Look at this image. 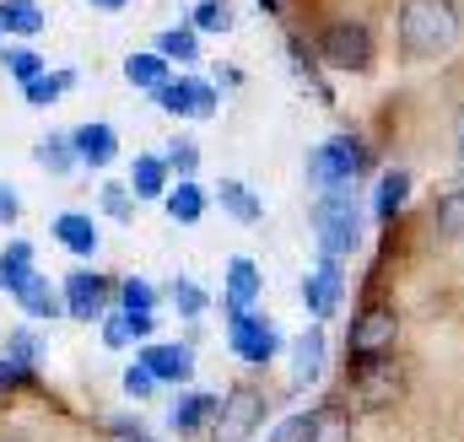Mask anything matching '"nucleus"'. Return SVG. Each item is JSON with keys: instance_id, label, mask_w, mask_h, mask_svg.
<instances>
[{"instance_id": "21", "label": "nucleus", "mask_w": 464, "mask_h": 442, "mask_svg": "<svg viewBox=\"0 0 464 442\" xmlns=\"http://www.w3.org/2000/svg\"><path fill=\"white\" fill-rule=\"evenodd\" d=\"M162 206H168V216H173V221H200L206 195H200L189 178H179V189H168V195H162Z\"/></svg>"}, {"instance_id": "22", "label": "nucleus", "mask_w": 464, "mask_h": 442, "mask_svg": "<svg viewBox=\"0 0 464 442\" xmlns=\"http://www.w3.org/2000/svg\"><path fill=\"white\" fill-rule=\"evenodd\" d=\"M130 184H135V200H157V195H162V184H168V168H162L157 157H135Z\"/></svg>"}, {"instance_id": "1", "label": "nucleus", "mask_w": 464, "mask_h": 442, "mask_svg": "<svg viewBox=\"0 0 464 442\" xmlns=\"http://www.w3.org/2000/svg\"><path fill=\"white\" fill-rule=\"evenodd\" d=\"M459 38V5L454 0H405L400 5V43L416 60L449 54Z\"/></svg>"}, {"instance_id": "33", "label": "nucleus", "mask_w": 464, "mask_h": 442, "mask_svg": "<svg viewBox=\"0 0 464 442\" xmlns=\"http://www.w3.org/2000/svg\"><path fill=\"white\" fill-rule=\"evenodd\" d=\"M5 71L27 87V82H38V76H44V60H38L33 49H5Z\"/></svg>"}, {"instance_id": "45", "label": "nucleus", "mask_w": 464, "mask_h": 442, "mask_svg": "<svg viewBox=\"0 0 464 442\" xmlns=\"http://www.w3.org/2000/svg\"><path fill=\"white\" fill-rule=\"evenodd\" d=\"M459 162H464V157H459Z\"/></svg>"}, {"instance_id": "35", "label": "nucleus", "mask_w": 464, "mask_h": 442, "mask_svg": "<svg viewBox=\"0 0 464 442\" xmlns=\"http://www.w3.org/2000/svg\"><path fill=\"white\" fill-rule=\"evenodd\" d=\"M195 162H200V146H195V140H173V146H168V168H173V173H184V178H189V173H195Z\"/></svg>"}, {"instance_id": "24", "label": "nucleus", "mask_w": 464, "mask_h": 442, "mask_svg": "<svg viewBox=\"0 0 464 442\" xmlns=\"http://www.w3.org/2000/svg\"><path fill=\"white\" fill-rule=\"evenodd\" d=\"M432 221H438V232H443L449 243H464V189H449V195L438 200Z\"/></svg>"}, {"instance_id": "16", "label": "nucleus", "mask_w": 464, "mask_h": 442, "mask_svg": "<svg viewBox=\"0 0 464 442\" xmlns=\"http://www.w3.org/2000/svg\"><path fill=\"white\" fill-rule=\"evenodd\" d=\"M319 372H324V334L308 330V334H297V345H292V383L303 389V383H314Z\"/></svg>"}, {"instance_id": "32", "label": "nucleus", "mask_w": 464, "mask_h": 442, "mask_svg": "<svg viewBox=\"0 0 464 442\" xmlns=\"http://www.w3.org/2000/svg\"><path fill=\"white\" fill-rule=\"evenodd\" d=\"M157 54H162V60H195V33H189V27L162 33V38H157Z\"/></svg>"}, {"instance_id": "20", "label": "nucleus", "mask_w": 464, "mask_h": 442, "mask_svg": "<svg viewBox=\"0 0 464 442\" xmlns=\"http://www.w3.org/2000/svg\"><path fill=\"white\" fill-rule=\"evenodd\" d=\"M33 275H38V270H33V248H27V243H11L5 259H0V281H5V292H22Z\"/></svg>"}, {"instance_id": "11", "label": "nucleus", "mask_w": 464, "mask_h": 442, "mask_svg": "<svg viewBox=\"0 0 464 442\" xmlns=\"http://www.w3.org/2000/svg\"><path fill=\"white\" fill-rule=\"evenodd\" d=\"M341 292H346V281H341V264H335V259H324V264L303 281V303H308V313H319V319H330V313L341 308Z\"/></svg>"}, {"instance_id": "2", "label": "nucleus", "mask_w": 464, "mask_h": 442, "mask_svg": "<svg viewBox=\"0 0 464 442\" xmlns=\"http://www.w3.org/2000/svg\"><path fill=\"white\" fill-rule=\"evenodd\" d=\"M314 226H319V243H324V259H341L362 243V216H356V200L351 189H330L319 195L314 206Z\"/></svg>"}, {"instance_id": "19", "label": "nucleus", "mask_w": 464, "mask_h": 442, "mask_svg": "<svg viewBox=\"0 0 464 442\" xmlns=\"http://www.w3.org/2000/svg\"><path fill=\"white\" fill-rule=\"evenodd\" d=\"M124 82L157 92V87H168V60H162V54H130V60H124Z\"/></svg>"}, {"instance_id": "27", "label": "nucleus", "mask_w": 464, "mask_h": 442, "mask_svg": "<svg viewBox=\"0 0 464 442\" xmlns=\"http://www.w3.org/2000/svg\"><path fill=\"white\" fill-rule=\"evenodd\" d=\"M405 195H411V178L394 168V173H383V178H378V206H372V211L389 221L394 211H400V206H405Z\"/></svg>"}, {"instance_id": "13", "label": "nucleus", "mask_w": 464, "mask_h": 442, "mask_svg": "<svg viewBox=\"0 0 464 442\" xmlns=\"http://www.w3.org/2000/svg\"><path fill=\"white\" fill-rule=\"evenodd\" d=\"M135 361H140L151 378H168V383H184V378L195 372V356H189L184 345H146Z\"/></svg>"}, {"instance_id": "34", "label": "nucleus", "mask_w": 464, "mask_h": 442, "mask_svg": "<svg viewBox=\"0 0 464 442\" xmlns=\"http://www.w3.org/2000/svg\"><path fill=\"white\" fill-rule=\"evenodd\" d=\"M119 303H124V313H151L157 308V292L146 281H124L119 286Z\"/></svg>"}, {"instance_id": "3", "label": "nucleus", "mask_w": 464, "mask_h": 442, "mask_svg": "<svg viewBox=\"0 0 464 442\" xmlns=\"http://www.w3.org/2000/svg\"><path fill=\"white\" fill-rule=\"evenodd\" d=\"M400 394H405V367H400L394 356H367V361H356V372H351V399H356L362 410H389Z\"/></svg>"}, {"instance_id": "23", "label": "nucleus", "mask_w": 464, "mask_h": 442, "mask_svg": "<svg viewBox=\"0 0 464 442\" xmlns=\"http://www.w3.org/2000/svg\"><path fill=\"white\" fill-rule=\"evenodd\" d=\"M44 11L33 0H0V33H38Z\"/></svg>"}, {"instance_id": "41", "label": "nucleus", "mask_w": 464, "mask_h": 442, "mask_svg": "<svg viewBox=\"0 0 464 442\" xmlns=\"http://www.w3.org/2000/svg\"><path fill=\"white\" fill-rule=\"evenodd\" d=\"M16 378H22V367H11V361H0V389H5V383H16Z\"/></svg>"}, {"instance_id": "43", "label": "nucleus", "mask_w": 464, "mask_h": 442, "mask_svg": "<svg viewBox=\"0 0 464 442\" xmlns=\"http://www.w3.org/2000/svg\"><path fill=\"white\" fill-rule=\"evenodd\" d=\"M259 5H265V11H276V0H259Z\"/></svg>"}, {"instance_id": "6", "label": "nucleus", "mask_w": 464, "mask_h": 442, "mask_svg": "<svg viewBox=\"0 0 464 442\" xmlns=\"http://www.w3.org/2000/svg\"><path fill=\"white\" fill-rule=\"evenodd\" d=\"M324 60L341 71H367L372 65V33L362 22H330L324 27Z\"/></svg>"}, {"instance_id": "44", "label": "nucleus", "mask_w": 464, "mask_h": 442, "mask_svg": "<svg viewBox=\"0 0 464 442\" xmlns=\"http://www.w3.org/2000/svg\"><path fill=\"white\" fill-rule=\"evenodd\" d=\"M98 5H119V0H98Z\"/></svg>"}, {"instance_id": "31", "label": "nucleus", "mask_w": 464, "mask_h": 442, "mask_svg": "<svg viewBox=\"0 0 464 442\" xmlns=\"http://www.w3.org/2000/svg\"><path fill=\"white\" fill-rule=\"evenodd\" d=\"M195 27H206V33H227L232 27V5L227 0H200V5H195Z\"/></svg>"}, {"instance_id": "8", "label": "nucleus", "mask_w": 464, "mask_h": 442, "mask_svg": "<svg viewBox=\"0 0 464 442\" xmlns=\"http://www.w3.org/2000/svg\"><path fill=\"white\" fill-rule=\"evenodd\" d=\"M276 442H351V421L341 405H319L314 416H303V421H286Z\"/></svg>"}, {"instance_id": "9", "label": "nucleus", "mask_w": 464, "mask_h": 442, "mask_svg": "<svg viewBox=\"0 0 464 442\" xmlns=\"http://www.w3.org/2000/svg\"><path fill=\"white\" fill-rule=\"evenodd\" d=\"M227 340H232V351L243 356V361H270L276 356V330H270V319H254V313H232V324H227Z\"/></svg>"}, {"instance_id": "30", "label": "nucleus", "mask_w": 464, "mask_h": 442, "mask_svg": "<svg viewBox=\"0 0 464 442\" xmlns=\"http://www.w3.org/2000/svg\"><path fill=\"white\" fill-rule=\"evenodd\" d=\"M71 82H76L71 71H65V76H38V82H27V87H22V98H27L33 109H44V103H54V98H60Z\"/></svg>"}, {"instance_id": "7", "label": "nucleus", "mask_w": 464, "mask_h": 442, "mask_svg": "<svg viewBox=\"0 0 464 442\" xmlns=\"http://www.w3.org/2000/svg\"><path fill=\"white\" fill-rule=\"evenodd\" d=\"M394 334H400V319L389 308H367L351 319V356L367 361V356H389L394 351Z\"/></svg>"}, {"instance_id": "18", "label": "nucleus", "mask_w": 464, "mask_h": 442, "mask_svg": "<svg viewBox=\"0 0 464 442\" xmlns=\"http://www.w3.org/2000/svg\"><path fill=\"white\" fill-rule=\"evenodd\" d=\"M54 237H60L71 254H92V248H98V226H92V216H82V211H65V216L54 221Z\"/></svg>"}, {"instance_id": "29", "label": "nucleus", "mask_w": 464, "mask_h": 442, "mask_svg": "<svg viewBox=\"0 0 464 442\" xmlns=\"http://www.w3.org/2000/svg\"><path fill=\"white\" fill-rule=\"evenodd\" d=\"M38 168H49V173H71V162H76V146L71 140H60V135H49V140H38Z\"/></svg>"}, {"instance_id": "39", "label": "nucleus", "mask_w": 464, "mask_h": 442, "mask_svg": "<svg viewBox=\"0 0 464 442\" xmlns=\"http://www.w3.org/2000/svg\"><path fill=\"white\" fill-rule=\"evenodd\" d=\"M0 221H5V226L16 221V189H11V184H0Z\"/></svg>"}, {"instance_id": "12", "label": "nucleus", "mask_w": 464, "mask_h": 442, "mask_svg": "<svg viewBox=\"0 0 464 442\" xmlns=\"http://www.w3.org/2000/svg\"><path fill=\"white\" fill-rule=\"evenodd\" d=\"M103 297H109V281L103 275H92V270L65 275V313L71 319H98L103 313Z\"/></svg>"}, {"instance_id": "40", "label": "nucleus", "mask_w": 464, "mask_h": 442, "mask_svg": "<svg viewBox=\"0 0 464 442\" xmlns=\"http://www.w3.org/2000/svg\"><path fill=\"white\" fill-rule=\"evenodd\" d=\"M11 356H16V361H33V340H27V334H16V340H11Z\"/></svg>"}, {"instance_id": "5", "label": "nucleus", "mask_w": 464, "mask_h": 442, "mask_svg": "<svg viewBox=\"0 0 464 442\" xmlns=\"http://www.w3.org/2000/svg\"><path fill=\"white\" fill-rule=\"evenodd\" d=\"M265 394L259 389H232L227 399H222V410H217V421H211V437L217 442H248L259 427H265Z\"/></svg>"}, {"instance_id": "28", "label": "nucleus", "mask_w": 464, "mask_h": 442, "mask_svg": "<svg viewBox=\"0 0 464 442\" xmlns=\"http://www.w3.org/2000/svg\"><path fill=\"white\" fill-rule=\"evenodd\" d=\"M217 195H222V206H227L237 221H259V200L248 195V184H237V178H222V189H217Z\"/></svg>"}, {"instance_id": "17", "label": "nucleus", "mask_w": 464, "mask_h": 442, "mask_svg": "<svg viewBox=\"0 0 464 442\" xmlns=\"http://www.w3.org/2000/svg\"><path fill=\"white\" fill-rule=\"evenodd\" d=\"M254 297H259V270L248 259H232L227 264V313H248Z\"/></svg>"}, {"instance_id": "42", "label": "nucleus", "mask_w": 464, "mask_h": 442, "mask_svg": "<svg viewBox=\"0 0 464 442\" xmlns=\"http://www.w3.org/2000/svg\"><path fill=\"white\" fill-rule=\"evenodd\" d=\"M454 130H459V151H464V113H459V124H454Z\"/></svg>"}, {"instance_id": "26", "label": "nucleus", "mask_w": 464, "mask_h": 442, "mask_svg": "<svg viewBox=\"0 0 464 442\" xmlns=\"http://www.w3.org/2000/svg\"><path fill=\"white\" fill-rule=\"evenodd\" d=\"M140 334H151V313H109V330H103V340L109 345H130V340H140Z\"/></svg>"}, {"instance_id": "15", "label": "nucleus", "mask_w": 464, "mask_h": 442, "mask_svg": "<svg viewBox=\"0 0 464 442\" xmlns=\"http://www.w3.org/2000/svg\"><path fill=\"white\" fill-rule=\"evenodd\" d=\"M71 146H76V157L82 162H92V168H109L119 151V135L109 130V124H82L76 135H71Z\"/></svg>"}, {"instance_id": "14", "label": "nucleus", "mask_w": 464, "mask_h": 442, "mask_svg": "<svg viewBox=\"0 0 464 442\" xmlns=\"http://www.w3.org/2000/svg\"><path fill=\"white\" fill-rule=\"evenodd\" d=\"M217 410H222V399H211V394H179L173 410H168V427H173L179 437H189V432H200L206 421H217Z\"/></svg>"}, {"instance_id": "4", "label": "nucleus", "mask_w": 464, "mask_h": 442, "mask_svg": "<svg viewBox=\"0 0 464 442\" xmlns=\"http://www.w3.org/2000/svg\"><path fill=\"white\" fill-rule=\"evenodd\" d=\"M367 168V146L356 140V135H335V140H324L319 151H314V162H308V178L330 195V189H351V178Z\"/></svg>"}, {"instance_id": "10", "label": "nucleus", "mask_w": 464, "mask_h": 442, "mask_svg": "<svg viewBox=\"0 0 464 442\" xmlns=\"http://www.w3.org/2000/svg\"><path fill=\"white\" fill-rule=\"evenodd\" d=\"M151 98H157V109H168V113H195V119L217 113V87L211 82H168Z\"/></svg>"}, {"instance_id": "36", "label": "nucleus", "mask_w": 464, "mask_h": 442, "mask_svg": "<svg viewBox=\"0 0 464 442\" xmlns=\"http://www.w3.org/2000/svg\"><path fill=\"white\" fill-rule=\"evenodd\" d=\"M151 389H157V378H151V372H146V367H140V361H135V367H130V372H124V394H135V399H146V394H151Z\"/></svg>"}, {"instance_id": "38", "label": "nucleus", "mask_w": 464, "mask_h": 442, "mask_svg": "<svg viewBox=\"0 0 464 442\" xmlns=\"http://www.w3.org/2000/svg\"><path fill=\"white\" fill-rule=\"evenodd\" d=\"M173 303H179V308H184L189 319H195V313L206 308V297H200V286H189V281H179V286H173Z\"/></svg>"}, {"instance_id": "25", "label": "nucleus", "mask_w": 464, "mask_h": 442, "mask_svg": "<svg viewBox=\"0 0 464 442\" xmlns=\"http://www.w3.org/2000/svg\"><path fill=\"white\" fill-rule=\"evenodd\" d=\"M16 297H22V308H27L33 319H54V313H60V297H54V286H49L44 275H33Z\"/></svg>"}, {"instance_id": "37", "label": "nucleus", "mask_w": 464, "mask_h": 442, "mask_svg": "<svg viewBox=\"0 0 464 442\" xmlns=\"http://www.w3.org/2000/svg\"><path fill=\"white\" fill-rule=\"evenodd\" d=\"M98 195H103V211H109V216H130V189H119V184H103V189H98Z\"/></svg>"}]
</instances>
